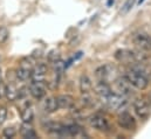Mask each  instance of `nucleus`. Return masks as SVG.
I'll return each mask as SVG.
<instances>
[{
  "instance_id": "nucleus-1",
  "label": "nucleus",
  "mask_w": 151,
  "mask_h": 139,
  "mask_svg": "<svg viewBox=\"0 0 151 139\" xmlns=\"http://www.w3.org/2000/svg\"><path fill=\"white\" fill-rule=\"evenodd\" d=\"M128 81L132 87H135L138 90H145L149 87V80L148 77L142 72L141 69H131L125 75Z\"/></svg>"
},
{
  "instance_id": "nucleus-2",
  "label": "nucleus",
  "mask_w": 151,
  "mask_h": 139,
  "mask_svg": "<svg viewBox=\"0 0 151 139\" xmlns=\"http://www.w3.org/2000/svg\"><path fill=\"white\" fill-rule=\"evenodd\" d=\"M95 76L99 80V82H106V83L114 82L118 77L116 67L114 64H110V63H107V64L99 67L95 71Z\"/></svg>"
},
{
  "instance_id": "nucleus-3",
  "label": "nucleus",
  "mask_w": 151,
  "mask_h": 139,
  "mask_svg": "<svg viewBox=\"0 0 151 139\" xmlns=\"http://www.w3.org/2000/svg\"><path fill=\"white\" fill-rule=\"evenodd\" d=\"M88 123L91 128H94L101 132H109L110 131V124H109L108 119L100 113H95V115L90 116L88 118Z\"/></svg>"
},
{
  "instance_id": "nucleus-4",
  "label": "nucleus",
  "mask_w": 151,
  "mask_h": 139,
  "mask_svg": "<svg viewBox=\"0 0 151 139\" xmlns=\"http://www.w3.org/2000/svg\"><path fill=\"white\" fill-rule=\"evenodd\" d=\"M134 110H135L136 115H137L141 119H143V120L148 119L151 113L150 104H149L145 100H143V98H137V100L134 102Z\"/></svg>"
},
{
  "instance_id": "nucleus-5",
  "label": "nucleus",
  "mask_w": 151,
  "mask_h": 139,
  "mask_svg": "<svg viewBox=\"0 0 151 139\" xmlns=\"http://www.w3.org/2000/svg\"><path fill=\"white\" fill-rule=\"evenodd\" d=\"M113 85L115 92L119 94V95H123V96L129 95L130 91H131V87H132L125 76H118L113 82Z\"/></svg>"
},
{
  "instance_id": "nucleus-6",
  "label": "nucleus",
  "mask_w": 151,
  "mask_h": 139,
  "mask_svg": "<svg viewBox=\"0 0 151 139\" xmlns=\"http://www.w3.org/2000/svg\"><path fill=\"white\" fill-rule=\"evenodd\" d=\"M132 42L143 50H151V36L145 32H137L132 35Z\"/></svg>"
},
{
  "instance_id": "nucleus-7",
  "label": "nucleus",
  "mask_w": 151,
  "mask_h": 139,
  "mask_svg": "<svg viewBox=\"0 0 151 139\" xmlns=\"http://www.w3.org/2000/svg\"><path fill=\"white\" fill-rule=\"evenodd\" d=\"M117 123H118L119 128H122L124 130H128V131H131V130L136 129V120L129 112L119 113L118 117H117Z\"/></svg>"
},
{
  "instance_id": "nucleus-8",
  "label": "nucleus",
  "mask_w": 151,
  "mask_h": 139,
  "mask_svg": "<svg viewBox=\"0 0 151 139\" xmlns=\"http://www.w3.org/2000/svg\"><path fill=\"white\" fill-rule=\"evenodd\" d=\"M102 100H104V102L107 103V105L109 107L114 109V110L121 109L122 106H124L125 103H127L125 97L123 95H119V94H116V92H111L110 95H108L107 97H103Z\"/></svg>"
},
{
  "instance_id": "nucleus-9",
  "label": "nucleus",
  "mask_w": 151,
  "mask_h": 139,
  "mask_svg": "<svg viewBox=\"0 0 151 139\" xmlns=\"http://www.w3.org/2000/svg\"><path fill=\"white\" fill-rule=\"evenodd\" d=\"M115 57L117 61L122 62V63H127V64H131V63H137L136 61V53L132 50H128V49H119L116 52Z\"/></svg>"
},
{
  "instance_id": "nucleus-10",
  "label": "nucleus",
  "mask_w": 151,
  "mask_h": 139,
  "mask_svg": "<svg viewBox=\"0 0 151 139\" xmlns=\"http://www.w3.org/2000/svg\"><path fill=\"white\" fill-rule=\"evenodd\" d=\"M46 89L47 84L45 83V81H33V83L29 87V94L35 100H41L46 95Z\"/></svg>"
},
{
  "instance_id": "nucleus-11",
  "label": "nucleus",
  "mask_w": 151,
  "mask_h": 139,
  "mask_svg": "<svg viewBox=\"0 0 151 139\" xmlns=\"http://www.w3.org/2000/svg\"><path fill=\"white\" fill-rule=\"evenodd\" d=\"M47 66L43 63H40L38 66L33 67L32 69V81H45L46 74H47Z\"/></svg>"
},
{
  "instance_id": "nucleus-12",
  "label": "nucleus",
  "mask_w": 151,
  "mask_h": 139,
  "mask_svg": "<svg viewBox=\"0 0 151 139\" xmlns=\"http://www.w3.org/2000/svg\"><path fill=\"white\" fill-rule=\"evenodd\" d=\"M56 102L59 105V109H70L75 101L70 95H59L56 97Z\"/></svg>"
},
{
  "instance_id": "nucleus-13",
  "label": "nucleus",
  "mask_w": 151,
  "mask_h": 139,
  "mask_svg": "<svg viewBox=\"0 0 151 139\" xmlns=\"http://www.w3.org/2000/svg\"><path fill=\"white\" fill-rule=\"evenodd\" d=\"M5 96L9 102H15L19 98V89L14 83H9L8 85H6Z\"/></svg>"
},
{
  "instance_id": "nucleus-14",
  "label": "nucleus",
  "mask_w": 151,
  "mask_h": 139,
  "mask_svg": "<svg viewBox=\"0 0 151 139\" xmlns=\"http://www.w3.org/2000/svg\"><path fill=\"white\" fill-rule=\"evenodd\" d=\"M95 92L101 97H107L108 95H110L113 91H111V88L109 87V83H106V82H99L96 85H95Z\"/></svg>"
},
{
  "instance_id": "nucleus-15",
  "label": "nucleus",
  "mask_w": 151,
  "mask_h": 139,
  "mask_svg": "<svg viewBox=\"0 0 151 139\" xmlns=\"http://www.w3.org/2000/svg\"><path fill=\"white\" fill-rule=\"evenodd\" d=\"M20 133L24 138H37V133L31 125V123H25L20 126Z\"/></svg>"
},
{
  "instance_id": "nucleus-16",
  "label": "nucleus",
  "mask_w": 151,
  "mask_h": 139,
  "mask_svg": "<svg viewBox=\"0 0 151 139\" xmlns=\"http://www.w3.org/2000/svg\"><path fill=\"white\" fill-rule=\"evenodd\" d=\"M93 88V84H91V81L90 78L87 76V75H82L80 77V91L82 95L84 94H88Z\"/></svg>"
},
{
  "instance_id": "nucleus-17",
  "label": "nucleus",
  "mask_w": 151,
  "mask_h": 139,
  "mask_svg": "<svg viewBox=\"0 0 151 139\" xmlns=\"http://www.w3.org/2000/svg\"><path fill=\"white\" fill-rule=\"evenodd\" d=\"M15 77L22 82H26L28 80L32 78V69H28V68H24V67H20L19 69L17 70L15 72Z\"/></svg>"
},
{
  "instance_id": "nucleus-18",
  "label": "nucleus",
  "mask_w": 151,
  "mask_h": 139,
  "mask_svg": "<svg viewBox=\"0 0 151 139\" xmlns=\"http://www.w3.org/2000/svg\"><path fill=\"white\" fill-rule=\"evenodd\" d=\"M59 109V105L56 102V97H48L45 101V111L48 113H53Z\"/></svg>"
},
{
  "instance_id": "nucleus-19",
  "label": "nucleus",
  "mask_w": 151,
  "mask_h": 139,
  "mask_svg": "<svg viewBox=\"0 0 151 139\" xmlns=\"http://www.w3.org/2000/svg\"><path fill=\"white\" fill-rule=\"evenodd\" d=\"M34 118V111L31 106H26L22 111H21V119L25 123H31Z\"/></svg>"
},
{
  "instance_id": "nucleus-20",
  "label": "nucleus",
  "mask_w": 151,
  "mask_h": 139,
  "mask_svg": "<svg viewBox=\"0 0 151 139\" xmlns=\"http://www.w3.org/2000/svg\"><path fill=\"white\" fill-rule=\"evenodd\" d=\"M134 5H135V0H127L125 2H124V5L122 6V9H121V12L123 13V14H125V13H128L132 7H134Z\"/></svg>"
},
{
  "instance_id": "nucleus-21",
  "label": "nucleus",
  "mask_w": 151,
  "mask_h": 139,
  "mask_svg": "<svg viewBox=\"0 0 151 139\" xmlns=\"http://www.w3.org/2000/svg\"><path fill=\"white\" fill-rule=\"evenodd\" d=\"M8 35H9V32L6 27L1 26L0 27V43H5L8 39Z\"/></svg>"
},
{
  "instance_id": "nucleus-22",
  "label": "nucleus",
  "mask_w": 151,
  "mask_h": 139,
  "mask_svg": "<svg viewBox=\"0 0 151 139\" xmlns=\"http://www.w3.org/2000/svg\"><path fill=\"white\" fill-rule=\"evenodd\" d=\"M15 133H17V131H15L14 128H6L2 131V136L5 138H13L15 136Z\"/></svg>"
},
{
  "instance_id": "nucleus-23",
  "label": "nucleus",
  "mask_w": 151,
  "mask_h": 139,
  "mask_svg": "<svg viewBox=\"0 0 151 139\" xmlns=\"http://www.w3.org/2000/svg\"><path fill=\"white\" fill-rule=\"evenodd\" d=\"M48 60L50 61V62H56L58 60H60V55H59V53H56L55 50H53V52H50L49 54H48Z\"/></svg>"
},
{
  "instance_id": "nucleus-24",
  "label": "nucleus",
  "mask_w": 151,
  "mask_h": 139,
  "mask_svg": "<svg viewBox=\"0 0 151 139\" xmlns=\"http://www.w3.org/2000/svg\"><path fill=\"white\" fill-rule=\"evenodd\" d=\"M7 118V109L5 106H0V124H2Z\"/></svg>"
},
{
  "instance_id": "nucleus-25",
  "label": "nucleus",
  "mask_w": 151,
  "mask_h": 139,
  "mask_svg": "<svg viewBox=\"0 0 151 139\" xmlns=\"http://www.w3.org/2000/svg\"><path fill=\"white\" fill-rule=\"evenodd\" d=\"M5 91H6V85L2 82H0V100L5 97Z\"/></svg>"
},
{
  "instance_id": "nucleus-26",
  "label": "nucleus",
  "mask_w": 151,
  "mask_h": 139,
  "mask_svg": "<svg viewBox=\"0 0 151 139\" xmlns=\"http://www.w3.org/2000/svg\"><path fill=\"white\" fill-rule=\"evenodd\" d=\"M145 101L151 105V92L150 94H148V96H147V100H145Z\"/></svg>"
},
{
  "instance_id": "nucleus-27",
  "label": "nucleus",
  "mask_w": 151,
  "mask_h": 139,
  "mask_svg": "<svg viewBox=\"0 0 151 139\" xmlns=\"http://www.w3.org/2000/svg\"><path fill=\"white\" fill-rule=\"evenodd\" d=\"M111 4H114V0H108V6H110Z\"/></svg>"
},
{
  "instance_id": "nucleus-28",
  "label": "nucleus",
  "mask_w": 151,
  "mask_h": 139,
  "mask_svg": "<svg viewBox=\"0 0 151 139\" xmlns=\"http://www.w3.org/2000/svg\"><path fill=\"white\" fill-rule=\"evenodd\" d=\"M143 1H144V0H139V1H138V4H142Z\"/></svg>"
},
{
  "instance_id": "nucleus-29",
  "label": "nucleus",
  "mask_w": 151,
  "mask_h": 139,
  "mask_svg": "<svg viewBox=\"0 0 151 139\" xmlns=\"http://www.w3.org/2000/svg\"><path fill=\"white\" fill-rule=\"evenodd\" d=\"M0 82H1V69H0Z\"/></svg>"
}]
</instances>
